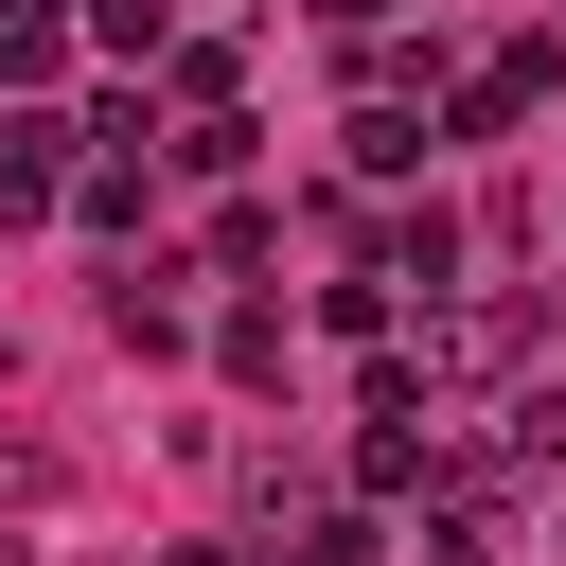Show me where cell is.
Returning a JSON list of instances; mask_svg holds the SVG:
<instances>
[{"mask_svg":"<svg viewBox=\"0 0 566 566\" xmlns=\"http://www.w3.org/2000/svg\"><path fill=\"white\" fill-rule=\"evenodd\" d=\"M318 18H336V35H389V0H318Z\"/></svg>","mask_w":566,"mask_h":566,"instance_id":"4fadbf2b","label":"cell"},{"mask_svg":"<svg viewBox=\"0 0 566 566\" xmlns=\"http://www.w3.org/2000/svg\"><path fill=\"white\" fill-rule=\"evenodd\" d=\"M283 566H371V513H301V531H283Z\"/></svg>","mask_w":566,"mask_h":566,"instance_id":"7c38bea8","label":"cell"},{"mask_svg":"<svg viewBox=\"0 0 566 566\" xmlns=\"http://www.w3.org/2000/svg\"><path fill=\"white\" fill-rule=\"evenodd\" d=\"M71 71V0H0V88H53Z\"/></svg>","mask_w":566,"mask_h":566,"instance_id":"ba28073f","label":"cell"},{"mask_svg":"<svg viewBox=\"0 0 566 566\" xmlns=\"http://www.w3.org/2000/svg\"><path fill=\"white\" fill-rule=\"evenodd\" d=\"M177 283H195V265H177V248H142V265L106 283V336H124V354H177V336H195V301H177Z\"/></svg>","mask_w":566,"mask_h":566,"instance_id":"7a4b0ae2","label":"cell"},{"mask_svg":"<svg viewBox=\"0 0 566 566\" xmlns=\"http://www.w3.org/2000/svg\"><path fill=\"white\" fill-rule=\"evenodd\" d=\"M230 88H248V53H230V35H159V88H142V106H177V124H230Z\"/></svg>","mask_w":566,"mask_h":566,"instance_id":"3957f363","label":"cell"},{"mask_svg":"<svg viewBox=\"0 0 566 566\" xmlns=\"http://www.w3.org/2000/svg\"><path fill=\"white\" fill-rule=\"evenodd\" d=\"M88 35H106L124 71H159V35H177V18H159V0H88Z\"/></svg>","mask_w":566,"mask_h":566,"instance_id":"8fae6325","label":"cell"},{"mask_svg":"<svg viewBox=\"0 0 566 566\" xmlns=\"http://www.w3.org/2000/svg\"><path fill=\"white\" fill-rule=\"evenodd\" d=\"M442 478V407L424 424H354V495H424Z\"/></svg>","mask_w":566,"mask_h":566,"instance_id":"5b68a950","label":"cell"},{"mask_svg":"<svg viewBox=\"0 0 566 566\" xmlns=\"http://www.w3.org/2000/svg\"><path fill=\"white\" fill-rule=\"evenodd\" d=\"M548 106V35H513V53H478L460 88H442V142H495V124H531Z\"/></svg>","mask_w":566,"mask_h":566,"instance_id":"6da1fadb","label":"cell"},{"mask_svg":"<svg viewBox=\"0 0 566 566\" xmlns=\"http://www.w3.org/2000/svg\"><path fill=\"white\" fill-rule=\"evenodd\" d=\"M354 177H424V124L407 106H354Z\"/></svg>","mask_w":566,"mask_h":566,"instance_id":"30bf717a","label":"cell"},{"mask_svg":"<svg viewBox=\"0 0 566 566\" xmlns=\"http://www.w3.org/2000/svg\"><path fill=\"white\" fill-rule=\"evenodd\" d=\"M53 177H71V124H53V106H18V124H0V230H35V212H53Z\"/></svg>","mask_w":566,"mask_h":566,"instance_id":"277c9868","label":"cell"},{"mask_svg":"<svg viewBox=\"0 0 566 566\" xmlns=\"http://www.w3.org/2000/svg\"><path fill=\"white\" fill-rule=\"evenodd\" d=\"M53 212H88V230H142V212H159V177H142V159H71V177H53Z\"/></svg>","mask_w":566,"mask_h":566,"instance_id":"8992f818","label":"cell"},{"mask_svg":"<svg viewBox=\"0 0 566 566\" xmlns=\"http://www.w3.org/2000/svg\"><path fill=\"white\" fill-rule=\"evenodd\" d=\"M513 354H531V301H460V318H442V354H424V371H513Z\"/></svg>","mask_w":566,"mask_h":566,"instance_id":"52a82bcc","label":"cell"},{"mask_svg":"<svg viewBox=\"0 0 566 566\" xmlns=\"http://www.w3.org/2000/svg\"><path fill=\"white\" fill-rule=\"evenodd\" d=\"M177 566H248V548H177Z\"/></svg>","mask_w":566,"mask_h":566,"instance_id":"5bb4252c","label":"cell"},{"mask_svg":"<svg viewBox=\"0 0 566 566\" xmlns=\"http://www.w3.org/2000/svg\"><path fill=\"white\" fill-rule=\"evenodd\" d=\"M212 354H230V389H283V301H230Z\"/></svg>","mask_w":566,"mask_h":566,"instance_id":"9c48e42d","label":"cell"}]
</instances>
